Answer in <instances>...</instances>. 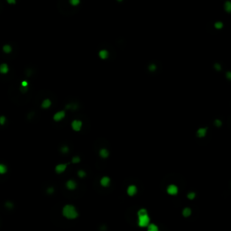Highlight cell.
I'll return each mask as SVG.
<instances>
[{"label":"cell","mask_w":231,"mask_h":231,"mask_svg":"<svg viewBox=\"0 0 231 231\" xmlns=\"http://www.w3.org/2000/svg\"><path fill=\"white\" fill-rule=\"evenodd\" d=\"M62 214L65 217H67L69 219H74L78 217L79 214L75 208L71 205H66L62 209Z\"/></svg>","instance_id":"obj_1"},{"label":"cell","mask_w":231,"mask_h":231,"mask_svg":"<svg viewBox=\"0 0 231 231\" xmlns=\"http://www.w3.org/2000/svg\"><path fill=\"white\" fill-rule=\"evenodd\" d=\"M149 222H150V218L147 214L138 216V225L140 227H146L149 225Z\"/></svg>","instance_id":"obj_2"},{"label":"cell","mask_w":231,"mask_h":231,"mask_svg":"<svg viewBox=\"0 0 231 231\" xmlns=\"http://www.w3.org/2000/svg\"><path fill=\"white\" fill-rule=\"evenodd\" d=\"M81 125H82V122L81 120H73L71 123V126H72L73 130L75 131H80L81 129Z\"/></svg>","instance_id":"obj_3"},{"label":"cell","mask_w":231,"mask_h":231,"mask_svg":"<svg viewBox=\"0 0 231 231\" xmlns=\"http://www.w3.org/2000/svg\"><path fill=\"white\" fill-rule=\"evenodd\" d=\"M167 192L171 195H175L178 193V188L176 185H173V184H171L170 186L167 188Z\"/></svg>","instance_id":"obj_4"},{"label":"cell","mask_w":231,"mask_h":231,"mask_svg":"<svg viewBox=\"0 0 231 231\" xmlns=\"http://www.w3.org/2000/svg\"><path fill=\"white\" fill-rule=\"evenodd\" d=\"M66 168H67V164H64V163L58 164L55 167V172L57 173H62L64 171L66 170Z\"/></svg>","instance_id":"obj_5"},{"label":"cell","mask_w":231,"mask_h":231,"mask_svg":"<svg viewBox=\"0 0 231 231\" xmlns=\"http://www.w3.org/2000/svg\"><path fill=\"white\" fill-rule=\"evenodd\" d=\"M64 117H65V112L59 111V112H57V113L54 114V116H53V119L55 120V121H60V120L62 119Z\"/></svg>","instance_id":"obj_6"},{"label":"cell","mask_w":231,"mask_h":231,"mask_svg":"<svg viewBox=\"0 0 231 231\" xmlns=\"http://www.w3.org/2000/svg\"><path fill=\"white\" fill-rule=\"evenodd\" d=\"M9 71V67L6 63L0 64V73L1 74H7Z\"/></svg>","instance_id":"obj_7"},{"label":"cell","mask_w":231,"mask_h":231,"mask_svg":"<svg viewBox=\"0 0 231 231\" xmlns=\"http://www.w3.org/2000/svg\"><path fill=\"white\" fill-rule=\"evenodd\" d=\"M136 192H137V189L135 185H130V186L127 188V194L129 195V196H134Z\"/></svg>","instance_id":"obj_8"},{"label":"cell","mask_w":231,"mask_h":231,"mask_svg":"<svg viewBox=\"0 0 231 231\" xmlns=\"http://www.w3.org/2000/svg\"><path fill=\"white\" fill-rule=\"evenodd\" d=\"M66 186H67V188L69 190H75L76 189V186H77V184H76V182L74 181H72V180H70V181H67Z\"/></svg>","instance_id":"obj_9"},{"label":"cell","mask_w":231,"mask_h":231,"mask_svg":"<svg viewBox=\"0 0 231 231\" xmlns=\"http://www.w3.org/2000/svg\"><path fill=\"white\" fill-rule=\"evenodd\" d=\"M109 183H110V179L109 178V177H107V176H105V177H103V178L101 179L100 181V184L102 185V186L104 187H108L109 185Z\"/></svg>","instance_id":"obj_10"},{"label":"cell","mask_w":231,"mask_h":231,"mask_svg":"<svg viewBox=\"0 0 231 231\" xmlns=\"http://www.w3.org/2000/svg\"><path fill=\"white\" fill-rule=\"evenodd\" d=\"M207 133V128H200L199 130L197 131V136L199 137H204L206 136Z\"/></svg>","instance_id":"obj_11"},{"label":"cell","mask_w":231,"mask_h":231,"mask_svg":"<svg viewBox=\"0 0 231 231\" xmlns=\"http://www.w3.org/2000/svg\"><path fill=\"white\" fill-rule=\"evenodd\" d=\"M51 105H52V102H51V100L50 99H44V100L42 101V109H49L51 107Z\"/></svg>","instance_id":"obj_12"},{"label":"cell","mask_w":231,"mask_h":231,"mask_svg":"<svg viewBox=\"0 0 231 231\" xmlns=\"http://www.w3.org/2000/svg\"><path fill=\"white\" fill-rule=\"evenodd\" d=\"M7 173V166L4 163H0V175L6 174Z\"/></svg>","instance_id":"obj_13"},{"label":"cell","mask_w":231,"mask_h":231,"mask_svg":"<svg viewBox=\"0 0 231 231\" xmlns=\"http://www.w3.org/2000/svg\"><path fill=\"white\" fill-rule=\"evenodd\" d=\"M2 50H3L4 53H6V54H8V53H12V47H11V45H9V44L4 45L3 48H2Z\"/></svg>","instance_id":"obj_14"},{"label":"cell","mask_w":231,"mask_h":231,"mask_svg":"<svg viewBox=\"0 0 231 231\" xmlns=\"http://www.w3.org/2000/svg\"><path fill=\"white\" fill-rule=\"evenodd\" d=\"M109 151L107 150V149H105V148H103V149H101L100 151H99V155L101 156V157H103V158H107L108 156H109Z\"/></svg>","instance_id":"obj_15"},{"label":"cell","mask_w":231,"mask_h":231,"mask_svg":"<svg viewBox=\"0 0 231 231\" xmlns=\"http://www.w3.org/2000/svg\"><path fill=\"white\" fill-rule=\"evenodd\" d=\"M190 214H191V209H190V208H185V209L182 210V215H183V217H188L190 216Z\"/></svg>","instance_id":"obj_16"},{"label":"cell","mask_w":231,"mask_h":231,"mask_svg":"<svg viewBox=\"0 0 231 231\" xmlns=\"http://www.w3.org/2000/svg\"><path fill=\"white\" fill-rule=\"evenodd\" d=\"M108 56H109V53H108V51L101 50L100 52H99V57H100L101 59L105 60V59L108 58Z\"/></svg>","instance_id":"obj_17"},{"label":"cell","mask_w":231,"mask_h":231,"mask_svg":"<svg viewBox=\"0 0 231 231\" xmlns=\"http://www.w3.org/2000/svg\"><path fill=\"white\" fill-rule=\"evenodd\" d=\"M225 9H226V11L228 12V13H229V12H230V10H231V4H230V2H229V1H227V2H226Z\"/></svg>","instance_id":"obj_18"},{"label":"cell","mask_w":231,"mask_h":231,"mask_svg":"<svg viewBox=\"0 0 231 231\" xmlns=\"http://www.w3.org/2000/svg\"><path fill=\"white\" fill-rule=\"evenodd\" d=\"M148 229H149V231H157L158 230V228L154 224H150L149 227H148Z\"/></svg>","instance_id":"obj_19"},{"label":"cell","mask_w":231,"mask_h":231,"mask_svg":"<svg viewBox=\"0 0 231 231\" xmlns=\"http://www.w3.org/2000/svg\"><path fill=\"white\" fill-rule=\"evenodd\" d=\"M6 123V116H0V125H4Z\"/></svg>","instance_id":"obj_20"},{"label":"cell","mask_w":231,"mask_h":231,"mask_svg":"<svg viewBox=\"0 0 231 231\" xmlns=\"http://www.w3.org/2000/svg\"><path fill=\"white\" fill-rule=\"evenodd\" d=\"M187 197H188V199H190V200H193V199H195V197H196V193H195V192H190V193H188Z\"/></svg>","instance_id":"obj_21"},{"label":"cell","mask_w":231,"mask_h":231,"mask_svg":"<svg viewBox=\"0 0 231 231\" xmlns=\"http://www.w3.org/2000/svg\"><path fill=\"white\" fill-rule=\"evenodd\" d=\"M145 214H147V211H146V209H139V211L137 212V215H138V216H141V215H145Z\"/></svg>","instance_id":"obj_22"},{"label":"cell","mask_w":231,"mask_h":231,"mask_svg":"<svg viewBox=\"0 0 231 231\" xmlns=\"http://www.w3.org/2000/svg\"><path fill=\"white\" fill-rule=\"evenodd\" d=\"M80 2H81V0H70V5H72V6H78Z\"/></svg>","instance_id":"obj_23"},{"label":"cell","mask_w":231,"mask_h":231,"mask_svg":"<svg viewBox=\"0 0 231 231\" xmlns=\"http://www.w3.org/2000/svg\"><path fill=\"white\" fill-rule=\"evenodd\" d=\"M222 27H223V24L221 22L215 23V28H217V29H221Z\"/></svg>","instance_id":"obj_24"},{"label":"cell","mask_w":231,"mask_h":231,"mask_svg":"<svg viewBox=\"0 0 231 231\" xmlns=\"http://www.w3.org/2000/svg\"><path fill=\"white\" fill-rule=\"evenodd\" d=\"M78 175L81 177V178H83V177H85L86 176V173L84 172V171H82V170H80L78 172Z\"/></svg>","instance_id":"obj_25"},{"label":"cell","mask_w":231,"mask_h":231,"mask_svg":"<svg viewBox=\"0 0 231 231\" xmlns=\"http://www.w3.org/2000/svg\"><path fill=\"white\" fill-rule=\"evenodd\" d=\"M80 162H81V158H80L79 156H75V157H73L72 158L73 163H80Z\"/></svg>","instance_id":"obj_26"},{"label":"cell","mask_w":231,"mask_h":231,"mask_svg":"<svg viewBox=\"0 0 231 231\" xmlns=\"http://www.w3.org/2000/svg\"><path fill=\"white\" fill-rule=\"evenodd\" d=\"M222 125V123H221V121L218 119H216L215 120V125H217V126H220V125Z\"/></svg>","instance_id":"obj_27"},{"label":"cell","mask_w":231,"mask_h":231,"mask_svg":"<svg viewBox=\"0 0 231 231\" xmlns=\"http://www.w3.org/2000/svg\"><path fill=\"white\" fill-rule=\"evenodd\" d=\"M21 87H28V82L26 81H23L21 82Z\"/></svg>","instance_id":"obj_28"},{"label":"cell","mask_w":231,"mask_h":231,"mask_svg":"<svg viewBox=\"0 0 231 231\" xmlns=\"http://www.w3.org/2000/svg\"><path fill=\"white\" fill-rule=\"evenodd\" d=\"M155 69H156V67H155V65H154V64H151L150 66H149V70H152V71L154 70Z\"/></svg>","instance_id":"obj_29"},{"label":"cell","mask_w":231,"mask_h":231,"mask_svg":"<svg viewBox=\"0 0 231 231\" xmlns=\"http://www.w3.org/2000/svg\"><path fill=\"white\" fill-rule=\"evenodd\" d=\"M6 1H7V3L10 4V5H14L15 2H16V0H6Z\"/></svg>","instance_id":"obj_30"},{"label":"cell","mask_w":231,"mask_h":231,"mask_svg":"<svg viewBox=\"0 0 231 231\" xmlns=\"http://www.w3.org/2000/svg\"><path fill=\"white\" fill-rule=\"evenodd\" d=\"M214 67H215V69H216V70H221V67H220V65H219L218 63H216V64H215Z\"/></svg>","instance_id":"obj_31"},{"label":"cell","mask_w":231,"mask_h":231,"mask_svg":"<svg viewBox=\"0 0 231 231\" xmlns=\"http://www.w3.org/2000/svg\"><path fill=\"white\" fill-rule=\"evenodd\" d=\"M68 151H69V149H68V147H66V146L61 148V152H62V153H68Z\"/></svg>","instance_id":"obj_32"},{"label":"cell","mask_w":231,"mask_h":231,"mask_svg":"<svg viewBox=\"0 0 231 231\" xmlns=\"http://www.w3.org/2000/svg\"><path fill=\"white\" fill-rule=\"evenodd\" d=\"M6 206L8 207L9 209H11V208H13V204L11 203V202H6Z\"/></svg>","instance_id":"obj_33"},{"label":"cell","mask_w":231,"mask_h":231,"mask_svg":"<svg viewBox=\"0 0 231 231\" xmlns=\"http://www.w3.org/2000/svg\"><path fill=\"white\" fill-rule=\"evenodd\" d=\"M227 77H228V80H230V72H229V71H228V72L227 73Z\"/></svg>","instance_id":"obj_34"},{"label":"cell","mask_w":231,"mask_h":231,"mask_svg":"<svg viewBox=\"0 0 231 231\" xmlns=\"http://www.w3.org/2000/svg\"><path fill=\"white\" fill-rule=\"evenodd\" d=\"M53 189H49L48 190V192H53Z\"/></svg>","instance_id":"obj_35"},{"label":"cell","mask_w":231,"mask_h":231,"mask_svg":"<svg viewBox=\"0 0 231 231\" xmlns=\"http://www.w3.org/2000/svg\"><path fill=\"white\" fill-rule=\"evenodd\" d=\"M117 1H122V0H117Z\"/></svg>","instance_id":"obj_36"}]
</instances>
